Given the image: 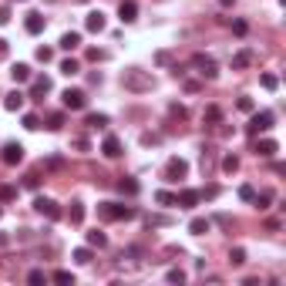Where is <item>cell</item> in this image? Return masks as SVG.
Returning <instances> with one entry per match:
<instances>
[{"instance_id":"1f68e13d","label":"cell","mask_w":286,"mask_h":286,"mask_svg":"<svg viewBox=\"0 0 286 286\" xmlns=\"http://www.w3.org/2000/svg\"><path fill=\"white\" fill-rule=\"evenodd\" d=\"M229 263L232 266H242V263H246V249H242V246H236V249L229 253Z\"/></svg>"},{"instance_id":"7bdbcfd3","label":"cell","mask_w":286,"mask_h":286,"mask_svg":"<svg viewBox=\"0 0 286 286\" xmlns=\"http://www.w3.org/2000/svg\"><path fill=\"white\" fill-rule=\"evenodd\" d=\"M246 31H249L246 21H232V34H236V37H246Z\"/></svg>"},{"instance_id":"d6a6232c","label":"cell","mask_w":286,"mask_h":286,"mask_svg":"<svg viewBox=\"0 0 286 286\" xmlns=\"http://www.w3.org/2000/svg\"><path fill=\"white\" fill-rule=\"evenodd\" d=\"M155 202H158V206H175V196L162 188V192H155Z\"/></svg>"},{"instance_id":"7a4b0ae2","label":"cell","mask_w":286,"mask_h":286,"mask_svg":"<svg viewBox=\"0 0 286 286\" xmlns=\"http://www.w3.org/2000/svg\"><path fill=\"white\" fill-rule=\"evenodd\" d=\"M121 84H125L128 91H135V94H142V91H152L155 88V77L148 74V71L132 67V71H125V74H121Z\"/></svg>"},{"instance_id":"7402d4cb","label":"cell","mask_w":286,"mask_h":286,"mask_svg":"<svg viewBox=\"0 0 286 286\" xmlns=\"http://www.w3.org/2000/svg\"><path fill=\"white\" fill-rule=\"evenodd\" d=\"M61 47H64V51H74V47H81V34H77V31H67L64 37H61Z\"/></svg>"},{"instance_id":"8d00e7d4","label":"cell","mask_w":286,"mask_h":286,"mask_svg":"<svg viewBox=\"0 0 286 286\" xmlns=\"http://www.w3.org/2000/svg\"><path fill=\"white\" fill-rule=\"evenodd\" d=\"M27 283H47V273L44 269H31L27 273Z\"/></svg>"},{"instance_id":"60d3db41","label":"cell","mask_w":286,"mask_h":286,"mask_svg":"<svg viewBox=\"0 0 286 286\" xmlns=\"http://www.w3.org/2000/svg\"><path fill=\"white\" fill-rule=\"evenodd\" d=\"M165 279H168V283H185V273H182V269H168Z\"/></svg>"},{"instance_id":"e575fe53","label":"cell","mask_w":286,"mask_h":286,"mask_svg":"<svg viewBox=\"0 0 286 286\" xmlns=\"http://www.w3.org/2000/svg\"><path fill=\"white\" fill-rule=\"evenodd\" d=\"M17 199V188L14 185H0V202H14Z\"/></svg>"},{"instance_id":"f35d334b","label":"cell","mask_w":286,"mask_h":286,"mask_svg":"<svg viewBox=\"0 0 286 286\" xmlns=\"http://www.w3.org/2000/svg\"><path fill=\"white\" fill-rule=\"evenodd\" d=\"M105 51H101V47H88V61H94V64H101V61H105Z\"/></svg>"},{"instance_id":"52a82bcc","label":"cell","mask_w":286,"mask_h":286,"mask_svg":"<svg viewBox=\"0 0 286 286\" xmlns=\"http://www.w3.org/2000/svg\"><path fill=\"white\" fill-rule=\"evenodd\" d=\"M185 175H188V162H185V158H168L165 182H178V178H185Z\"/></svg>"},{"instance_id":"9a60e30c","label":"cell","mask_w":286,"mask_h":286,"mask_svg":"<svg viewBox=\"0 0 286 286\" xmlns=\"http://www.w3.org/2000/svg\"><path fill=\"white\" fill-rule=\"evenodd\" d=\"M115 185H118L121 196H138V192H142V185H138V182H135L132 175H121L118 182H115Z\"/></svg>"},{"instance_id":"f546056e","label":"cell","mask_w":286,"mask_h":286,"mask_svg":"<svg viewBox=\"0 0 286 286\" xmlns=\"http://www.w3.org/2000/svg\"><path fill=\"white\" fill-rule=\"evenodd\" d=\"M236 168H239V158H236V155H226V158H222V172H226V175H232Z\"/></svg>"},{"instance_id":"ac0fdd59","label":"cell","mask_w":286,"mask_h":286,"mask_svg":"<svg viewBox=\"0 0 286 286\" xmlns=\"http://www.w3.org/2000/svg\"><path fill=\"white\" fill-rule=\"evenodd\" d=\"M209 229H212V222H209V219H202V216H196V219L188 222V232H192V236H206Z\"/></svg>"},{"instance_id":"30bf717a","label":"cell","mask_w":286,"mask_h":286,"mask_svg":"<svg viewBox=\"0 0 286 286\" xmlns=\"http://www.w3.org/2000/svg\"><path fill=\"white\" fill-rule=\"evenodd\" d=\"M253 152L259 155V158H273V155L279 152V142H276V138H259V142L253 145Z\"/></svg>"},{"instance_id":"2e32d148","label":"cell","mask_w":286,"mask_h":286,"mask_svg":"<svg viewBox=\"0 0 286 286\" xmlns=\"http://www.w3.org/2000/svg\"><path fill=\"white\" fill-rule=\"evenodd\" d=\"M24 101H27L24 91H11V94H4V108H7V111H21Z\"/></svg>"},{"instance_id":"44dd1931","label":"cell","mask_w":286,"mask_h":286,"mask_svg":"<svg viewBox=\"0 0 286 286\" xmlns=\"http://www.w3.org/2000/svg\"><path fill=\"white\" fill-rule=\"evenodd\" d=\"M88 128H108V115H101V111H91L88 118H84Z\"/></svg>"},{"instance_id":"8fae6325","label":"cell","mask_w":286,"mask_h":286,"mask_svg":"<svg viewBox=\"0 0 286 286\" xmlns=\"http://www.w3.org/2000/svg\"><path fill=\"white\" fill-rule=\"evenodd\" d=\"M51 88H54V84H51V77H47V74L34 77V81H31V98H37V101H41V98H44V94H47Z\"/></svg>"},{"instance_id":"e0dca14e","label":"cell","mask_w":286,"mask_h":286,"mask_svg":"<svg viewBox=\"0 0 286 286\" xmlns=\"http://www.w3.org/2000/svg\"><path fill=\"white\" fill-rule=\"evenodd\" d=\"M24 27H27V34H41L44 31V17H41L37 11H31L27 14V21H24Z\"/></svg>"},{"instance_id":"816d5d0a","label":"cell","mask_w":286,"mask_h":286,"mask_svg":"<svg viewBox=\"0 0 286 286\" xmlns=\"http://www.w3.org/2000/svg\"><path fill=\"white\" fill-rule=\"evenodd\" d=\"M7 51H11V44H7V41H4V37H0V61H4V57H7Z\"/></svg>"},{"instance_id":"c3c4849f","label":"cell","mask_w":286,"mask_h":286,"mask_svg":"<svg viewBox=\"0 0 286 286\" xmlns=\"http://www.w3.org/2000/svg\"><path fill=\"white\" fill-rule=\"evenodd\" d=\"M199 196H202V199H216V196H219V188H216V185H209L206 192H199Z\"/></svg>"},{"instance_id":"9c48e42d","label":"cell","mask_w":286,"mask_h":286,"mask_svg":"<svg viewBox=\"0 0 286 286\" xmlns=\"http://www.w3.org/2000/svg\"><path fill=\"white\" fill-rule=\"evenodd\" d=\"M199 199H202V196H199V188H182V192L175 196V206H178V209H196Z\"/></svg>"},{"instance_id":"681fc988","label":"cell","mask_w":286,"mask_h":286,"mask_svg":"<svg viewBox=\"0 0 286 286\" xmlns=\"http://www.w3.org/2000/svg\"><path fill=\"white\" fill-rule=\"evenodd\" d=\"M145 222H148V226H165V219H162V216H148Z\"/></svg>"},{"instance_id":"8992f818","label":"cell","mask_w":286,"mask_h":286,"mask_svg":"<svg viewBox=\"0 0 286 286\" xmlns=\"http://www.w3.org/2000/svg\"><path fill=\"white\" fill-rule=\"evenodd\" d=\"M192 67H196L202 77H216L219 74V64H216V57H209V54H192Z\"/></svg>"},{"instance_id":"83f0119b","label":"cell","mask_w":286,"mask_h":286,"mask_svg":"<svg viewBox=\"0 0 286 286\" xmlns=\"http://www.w3.org/2000/svg\"><path fill=\"white\" fill-rule=\"evenodd\" d=\"M269 202H273V196H269V192H263V196H253V206H256L259 212L269 209Z\"/></svg>"},{"instance_id":"5bb4252c","label":"cell","mask_w":286,"mask_h":286,"mask_svg":"<svg viewBox=\"0 0 286 286\" xmlns=\"http://www.w3.org/2000/svg\"><path fill=\"white\" fill-rule=\"evenodd\" d=\"M105 24H108V21H105V14H101V11H91L88 17H84V27H88L91 34H101V31H105Z\"/></svg>"},{"instance_id":"f907efd6","label":"cell","mask_w":286,"mask_h":286,"mask_svg":"<svg viewBox=\"0 0 286 286\" xmlns=\"http://www.w3.org/2000/svg\"><path fill=\"white\" fill-rule=\"evenodd\" d=\"M11 21V7H0V24H7Z\"/></svg>"},{"instance_id":"4fadbf2b","label":"cell","mask_w":286,"mask_h":286,"mask_svg":"<svg viewBox=\"0 0 286 286\" xmlns=\"http://www.w3.org/2000/svg\"><path fill=\"white\" fill-rule=\"evenodd\" d=\"M101 152H105V158H118L121 155V138L118 135H108V138L101 142Z\"/></svg>"},{"instance_id":"b9f144b4","label":"cell","mask_w":286,"mask_h":286,"mask_svg":"<svg viewBox=\"0 0 286 286\" xmlns=\"http://www.w3.org/2000/svg\"><path fill=\"white\" fill-rule=\"evenodd\" d=\"M168 111H172V118H178V121H182V118L188 115V111H185V105H178V101H175V105H168Z\"/></svg>"},{"instance_id":"7c38bea8","label":"cell","mask_w":286,"mask_h":286,"mask_svg":"<svg viewBox=\"0 0 286 286\" xmlns=\"http://www.w3.org/2000/svg\"><path fill=\"white\" fill-rule=\"evenodd\" d=\"M118 17H121V24H132L135 17H138V4H135V0H121L118 4Z\"/></svg>"},{"instance_id":"cb8c5ba5","label":"cell","mask_w":286,"mask_h":286,"mask_svg":"<svg viewBox=\"0 0 286 286\" xmlns=\"http://www.w3.org/2000/svg\"><path fill=\"white\" fill-rule=\"evenodd\" d=\"M61 128H64V111L47 115V132H61Z\"/></svg>"},{"instance_id":"11a10c76","label":"cell","mask_w":286,"mask_h":286,"mask_svg":"<svg viewBox=\"0 0 286 286\" xmlns=\"http://www.w3.org/2000/svg\"><path fill=\"white\" fill-rule=\"evenodd\" d=\"M0 216H4V209H0Z\"/></svg>"},{"instance_id":"7dc6e473","label":"cell","mask_w":286,"mask_h":286,"mask_svg":"<svg viewBox=\"0 0 286 286\" xmlns=\"http://www.w3.org/2000/svg\"><path fill=\"white\" fill-rule=\"evenodd\" d=\"M74 148H77V152H88L91 145H88V138H74Z\"/></svg>"},{"instance_id":"d6986e66","label":"cell","mask_w":286,"mask_h":286,"mask_svg":"<svg viewBox=\"0 0 286 286\" xmlns=\"http://www.w3.org/2000/svg\"><path fill=\"white\" fill-rule=\"evenodd\" d=\"M11 77H14V81H17V84H24V81H31V67H27V64H21V61H17V64L11 67Z\"/></svg>"},{"instance_id":"4dcf8cb0","label":"cell","mask_w":286,"mask_h":286,"mask_svg":"<svg viewBox=\"0 0 286 286\" xmlns=\"http://www.w3.org/2000/svg\"><path fill=\"white\" fill-rule=\"evenodd\" d=\"M259 84H263L266 91H276V88H279V77H276V74H263V77H259Z\"/></svg>"},{"instance_id":"3957f363","label":"cell","mask_w":286,"mask_h":286,"mask_svg":"<svg viewBox=\"0 0 286 286\" xmlns=\"http://www.w3.org/2000/svg\"><path fill=\"white\" fill-rule=\"evenodd\" d=\"M273 111H253V118H249V125H246V135H263V132H269L273 128Z\"/></svg>"},{"instance_id":"ffe728a7","label":"cell","mask_w":286,"mask_h":286,"mask_svg":"<svg viewBox=\"0 0 286 286\" xmlns=\"http://www.w3.org/2000/svg\"><path fill=\"white\" fill-rule=\"evenodd\" d=\"M88 246L91 249H105V246H108V236H105L101 229H91L88 232Z\"/></svg>"},{"instance_id":"5b68a950","label":"cell","mask_w":286,"mask_h":286,"mask_svg":"<svg viewBox=\"0 0 286 286\" xmlns=\"http://www.w3.org/2000/svg\"><path fill=\"white\" fill-rule=\"evenodd\" d=\"M34 209L41 212L44 219H51V222H57L61 216H64V212H61V206H57L54 199H47V196H37V199H34Z\"/></svg>"},{"instance_id":"f5cc1de1","label":"cell","mask_w":286,"mask_h":286,"mask_svg":"<svg viewBox=\"0 0 286 286\" xmlns=\"http://www.w3.org/2000/svg\"><path fill=\"white\" fill-rule=\"evenodd\" d=\"M219 4H222V7H232V4H236V0H219Z\"/></svg>"},{"instance_id":"6da1fadb","label":"cell","mask_w":286,"mask_h":286,"mask_svg":"<svg viewBox=\"0 0 286 286\" xmlns=\"http://www.w3.org/2000/svg\"><path fill=\"white\" fill-rule=\"evenodd\" d=\"M98 216L105 222H128L138 216V209H132V206H121V202H101L98 206Z\"/></svg>"},{"instance_id":"484cf974","label":"cell","mask_w":286,"mask_h":286,"mask_svg":"<svg viewBox=\"0 0 286 286\" xmlns=\"http://www.w3.org/2000/svg\"><path fill=\"white\" fill-rule=\"evenodd\" d=\"M77 71H81V64H77L74 57H67V61H61V74H64V77H74Z\"/></svg>"},{"instance_id":"ab89813d","label":"cell","mask_w":286,"mask_h":286,"mask_svg":"<svg viewBox=\"0 0 286 286\" xmlns=\"http://www.w3.org/2000/svg\"><path fill=\"white\" fill-rule=\"evenodd\" d=\"M24 188H41V175H37V172L24 175Z\"/></svg>"},{"instance_id":"f6af8a7d","label":"cell","mask_w":286,"mask_h":286,"mask_svg":"<svg viewBox=\"0 0 286 286\" xmlns=\"http://www.w3.org/2000/svg\"><path fill=\"white\" fill-rule=\"evenodd\" d=\"M51 57H54V51H51V47H37V61H51Z\"/></svg>"},{"instance_id":"d4e9b609","label":"cell","mask_w":286,"mask_h":286,"mask_svg":"<svg viewBox=\"0 0 286 286\" xmlns=\"http://www.w3.org/2000/svg\"><path fill=\"white\" fill-rule=\"evenodd\" d=\"M91 259H94V253H91V246H81V249H74V263L81 266H88Z\"/></svg>"},{"instance_id":"ee69618b","label":"cell","mask_w":286,"mask_h":286,"mask_svg":"<svg viewBox=\"0 0 286 286\" xmlns=\"http://www.w3.org/2000/svg\"><path fill=\"white\" fill-rule=\"evenodd\" d=\"M253 196H256L253 185H239V199H242V202H253Z\"/></svg>"},{"instance_id":"ba28073f","label":"cell","mask_w":286,"mask_h":286,"mask_svg":"<svg viewBox=\"0 0 286 286\" xmlns=\"http://www.w3.org/2000/svg\"><path fill=\"white\" fill-rule=\"evenodd\" d=\"M0 158H4L7 165H21L24 162V145L21 142H7L4 148H0Z\"/></svg>"},{"instance_id":"277c9868","label":"cell","mask_w":286,"mask_h":286,"mask_svg":"<svg viewBox=\"0 0 286 286\" xmlns=\"http://www.w3.org/2000/svg\"><path fill=\"white\" fill-rule=\"evenodd\" d=\"M61 105H64L67 111H84L88 108V94L81 88H67L64 94H61Z\"/></svg>"},{"instance_id":"836d02e7","label":"cell","mask_w":286,"mask_h":286,"mask_svg":"<svg viewBox=\"0 0 286 286\" xmlns=\"http://www.w3.org/2000/svg\"><path fill=\"white\" fill-rule=\"evenodd\" d=\"M51 279H54V283H74V273H71V269H57Z\"/></svg>"},{"instance_id":"603a6c76","label":"cell","mask_w":286,"mask_h":286,"mask_svg":"<svg viewBox=\"0 0 286 286\" xmlns=\"http://www.w3.org/2000/svg\"><path fill=\"white\" fill-rule=\"evenodd\" d=\"M249 61H253V51H239V54L232 57V71H242V67H249Z\"/></svg>"},{"instance_id":"bcb514c9","label":"cell","mask_w":286,"mask_h":286,"mask_svg":"<svg viewBox=\"0 0 286 286\" xmlns=\"http://www.w3.org/2000/svg\"><path fill=\"white\" fill-rule=\"evenodd\" d=\"M158 142H162V138H158V135H152V132L142 135V145H158Z\"/></svg>"},{"instance_id":"d590c367","label":"cell","mask_w":286,"mask_h":286,"mask_svg":"<svg viewBox=\"0 0 286 286\" xmlns=\"http://www.w3.org/2000/svg\"><path fill=\"white\" fill-rule=\"evenodd\" d=\"M219 118H222V111L216 108V105H209V108H206V115H202V121H212V125H216Z\"/></svg>"},{"instance_id":"4316f807","label":"cell","mask_w":286,"mask_h":286,"mask_svg":"<svg viewBox=\"0 0 286 286\" xmlns=\"http://www.w3.org/2000/svg\"><path fill=\"white\" fill-rule=\"evenodd\" d=\"M67 216H71L74 226H81V219H84V206H81V202H71V212H67Z\"/></svg>"},{"instance_id":"db71d44e","label":"cell","mask_w":286,"mask_h":286,"mask_svg":"<svg viewBox=\"0 0 286 286\" xmlns=\"http://www.w3.org/2000/svg\"><path fill=\"white\" fill-rule=\"evenodd\" d=\"M11 4H27V0H11Z\"/></svg>"},{"instance_id":"f1b7e54d","label":"cell","mask_w":286,"mask_h":286,"mask_svg":"<svg viewBox=\"0 0 286 286\" xmlns=\"http://www.w3.org/2000/svg\"><path fill=\"white\" fill-rule=\"evenodd\" d=\"M24 128H27V132H37V128H41V118H37L34 111H27V115H24Z\"/></svg>"},{"instance_id":"74e56055","label":"cell","mask_w":286,"mask_h":286,"mask_svg":"<svg viewBox=\"0 0 286 286\" xmlns=\"http://www.w3.org/2000/svg\"><path fill=\"white\" fill-rule=\"evenodd\" d=\"M236 108H239V111H246V115H253V111H256V105H253V98H239V101H236Z\"/></svg>"}]
</instances>
